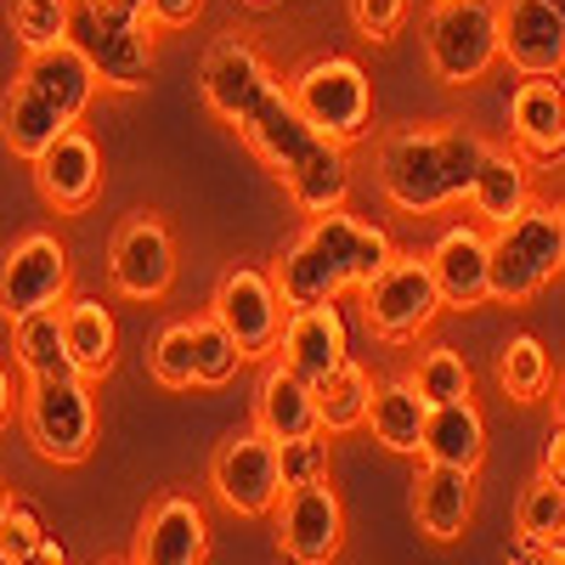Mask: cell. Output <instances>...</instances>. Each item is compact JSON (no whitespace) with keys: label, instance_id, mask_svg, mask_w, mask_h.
I'll return each mask as SVG.
<instances>
[{"label":"cell","instance_id":"cell-49","mask_svg":"<svg viewBox=\"0 0 565 565\" xmlns=\"http://www.w3.org/2000/svg\"><path fill=\"white\" fill-rule=\"evenodd\" d=\"M548 7H554V12H565V0H548Z\"/></svg>","mask_w":565,"mask_h":565},{"label":"cell","instance_id":"cell-13","mask_svg":"<svg viewBox=\"0 0 565 565\" xmlns=\"http://www.w3.org/2000/svg\"><path fill=\"white\" fill-rule=\"evenodd\" d=\"M68 300V249L57 232H23L0 255V317L18 322Z\"/></svg>","mask_w":565,"mask_h":565},{"label":"cell","instance_id":"cell-30","mask_svg":"<svg viewBox=\"0 0 565 565\" xmlns=\"http://www.w3.org/2000/svg\"><path fill=\"white\" fill-rule=\"evenodd\" d=\"M12 351H18V367L29 373V380H45V373H74L68 351H63V306L18 317L12 322Z\"/></svg>","mask_w":565,"mask_h":565},{"label":"cell","instance_id":"cell-20","mask_svg":"<svg viewBox=\"0 0 565 565\" xmlns=\"http://www.w3.org/2000/svg\"><path fill=\"white\" fill-rule=\"evenodd\" d=\"M351 356V328L340 317V300L334 306H300L289 311V322H282V340H277V362L295 373V380L317 385L328 380L340 362Z\"/></svg>","mask_w":565,"mask_h":565},{"label":"cell","instance_id":"cell-29","mask_svg":"<svg viewBox=\"0 0 565 565\" xmlns=\"http://www.w3.org/2000/svg\"><path fill=\"white\" fill-rule=\"evenodd\" d=\"M311 396H317V424H322L328 436L362 430V424H367V402H373V373L345 356L334 373H328V380L311 385Z\"/></svg>","mask_w":565,"mask_h":565},{"label":"cell","instance_id":"cell-43","mask_svg":"<svg viewBox=\"0 0 565 565\" xmlns=\"http://www.w3.org/2000/svg\"><path fill=\"white\" fill-rule=\"evenodd\" d=\"M543 476L565 492V424H554V430H548V447H543Z\"/></svg>","mask_w":565,"mask_h":565},{"label":"cell","instance_id":"cell-42","mask_svg":"<svg viewBox=\"0 0 565 565\" xmlns=\"http://www.w3.org/2000/svg\"><path fill=\"white\" fill-rule=\"evenodd\" d=\"M509 565H565V543H521L514 537Z\"/></svg>","mask_w":565,"mask_h":565},{"label":"cell","instance_id":"cell-18","mask_svg":"<svg viewBox=\"0 0 565 565\" xmlns=\"http://www.w3.org/2000/svg\"><path fill=\"white\" fill-rule=\"evenodd\" d=\"M34 186H40V199L52 204L57 215L90 210V204H97V193H103V148L79 125L63 130L52 148L34 159Z\"/></svg>","mask_w":565,"mask_h":565},{"label":"cell","instance_id":"cell-52","mask_svg":"<svg viewBox=\"0 0 565 565\" xmlns=\"http://www.w3.org/2000/svg\"><path fill=\"white\" fill-rule=\"evenodd\" d=\"M0 565H7V559H0Z\"/></svg>","mask_w":565,"mask_h":565},{"label":"cell","instance_id":"cell-38","mask_svg":"<svg viewBox=\"0 0 565 565\" xmlns=\"http://www.w3.org/2000/svg\"><path fill=\"white\" fill-rule=\"evenodd\" d=\"M45 537H52V532H45V514H40L34 503L12 498L7 514H0V559H7V565H23Z\"/></svg>","mask_w":565,"mask_h":565},{"label":"cell","instance_id":"cell-25","mask_svg":"<svg viewBox=\"0 0 565 565\" xmlns=\"http://www.w3.org/2000/svg\"><path fill=\"white\" fill-rule=\"evenodd\" d=\"M255 424L271 436V441H295V436H311L322 430L317 424V396L306 380H295L277 356L260 362V385H255Z\"/></svg>","mask_w":565,"mask_h":565},{"label":"cell","instance_id":"cell-46","mask_svg":"<svg viewBox=\"0 0 565 565\" xmlns=\"http://www.w3.org/2000/svg\"><path fill=\"white\" fill-rule=\"evenodd\" d=\"M554 424H565V380H559V391H554Z\"/></svg>","mask_w":565,"mask_h":565},{"label":"cell","instance_id":"cell-16","mask_svg":"<svg viewBox=\"0 0 565 565\" xmlns=\"http://www.w3.org/2000/svg\"><path fill=\"white\" fill-rule=\"evenodd\" d=\"M210 559V514L193 492H159L130 543V565H204Z\"/></svg>","mask_w":565,"mask_h":565},{"label":"cell","instance_id":"cell-19","mask_svg":"<svg viewBox=\"0 0 565 565\" xmlns=\"http://www.w3.org/2000/svg\"><path fill=\"white\" fill-rule=\"evenodd\" d=\"M266 85H277V68L255 52V45H244V40H215L204 68H199V97L226 125H238Z\"/></svg>","mask_w":565,"mask_h":565},{"label":"cell","instance_id":"cell-28","mask_svg":"<svg viewBox=\"0 0 565 565\" xmlns=\"http://www.w3.org/2000/svg\"><path fill=\"white\" fill-rule=\"evenodd\" d=\"M424 418H430V402L413 391V380H385L373 385V402H367V430L385 452H402V458H418L424 452Z\"/></svg>","mask_w":565,"mask_h":565},{"label":"cell","instance_id":"cell-35","mask_svg":"<svg viewBox=\"0 0 565 565\" xmlns=\"http://www.w3.org/2000/svg\"><path fill=\"white\" fill-rule=\"evenodd\" d=\"M12 34L23 52H45L74 34V0H12Z\"/></svg>","mask_w":565,"mask_h":565},{"label":"cell","instance_id":"cell-12","mask_svg":"<svg viewBox=\"0 0 565 565\" xmlns=\"http://www.w3.org/2000/svg\"><path fill=\"white\" fill-rule=\"evenodd\" d=\"M108 282L119 300H136V306H153L175 289V238L164 215L153 210H136L108 244Z\"/></svg>","mask_w":565,"mask_h":565},{"label":"cell","instance_id":"cell-51","mask_svg":"<svg viewBox=\"0 0 565 565\" xmlns=\"http://www.w3.org/2000/svg\"><path fill=\"white\" fill-rule=\"evenodd\" d=\"M559 90H565V79H559Z\"/></svg>","mask_w":565,"mask_h":565},{"label":"cell","instance_id":"cell-40","mask_svg":"<svg viewBox=\"0 0 565 565\" xmlns=\"http://www.w3.org/2000/svg\"><path fill=\"white\" fill-rule=\"evenodd\" d=\"M79 7L114 23H153V0H79Z\"/></svg>","mask_w":565,"mask_h":565},{"label":"cell","instance_id":"cell-24","mask_svg":"<svg viewBox=\"0 0 565 565\" xmlns=\"http://www.w3.org/2000/svg\"><path fill=\"white\" fill-rule=\"evenodd\" d=\"M63 351L68 367L79 380H108L114 362H119V322L103 300L90 295H68L63 300Z\"/></svg>","mask_w":565,"mask_h":565},{"label":"cell","instance_id":"cell-50","mask_svg":"<svg viewBox=\"0 0 565 565\" xmlns=\"http://www.w3.org/2000/svg\"><path fill=\"white\" fill-rule=\"evenodd\" d=\"M108 565H130V559H108Z\"/></svg>","mask_w":565,"mask_h":565},{"label":"cell","instance_id":"cell-31","mask_svg":"<svg viewBox=\"0 0 565 565\" xmlns=\"http://www.w3.org/2000/svg\"><path fill=\"white\" fill-rule=\"evenodd\" d=\"M548 380H554V367H548V351L537 334H509L503 351H498V385L509 402H543L548 396Z\"/></svg>","mask_w":565,"mask_h":565},{"label":"cell","instance_id":"cell-36","mask_svg":"<svg viewBox=\"0 0 565 565\" xmlns=\"http://www.w3.org/2000/svg\"><path fill=\"white\" fill-rule=\"evenodd\" d=\"M148 373L159 391H193V322L159 328V340L148 345Z\"/></svg>","mask_w":565,"mask_h":565},{"label":"cell","instance_id":"cell-1","mask_svg":"<svg viewBox=\"0 0 565 565\" xmlns=\"http://www.w3.org/2000/svg\"><path fill=\"white\" fill-rule=\"evenodd\" d=\"M238 136L255 148V159L282 181V193L295 199L300 215H328L345 210L351 199V153L340 141H328L322 130L306 125V114L295 108L289 85H266L249 103V114L238 119Z\"/></svg>","mask_w":565,"mask_h":565},{"label":"cell","instance_id":"cell-21","mask_svg":"<svg viewBox=\"0 0 565 565\" xmlns=\"http://www.w3.org/2000/svg\"><path fill=\"white\" fill-rule=\"evenodd\" d=\"M430 271H436V289L452 311H476L492 300V232L481 226H447L436 249H430Z\"/></svg>","mask_w":565,"mask_h":565},{"label":"cell","instance_id":"cell-3","mask_svg":"<svg viewBox=\"0 0 565 565\" xmlns=\"http://www.w3.org/2000/svg\"><path fill=\"white\" fill-rule=\"evenodd\" d=\"M97 90L103 79L74 40L45 45V52H23V68L12 74V90L0 103V141L12 148V159L34 164L63 130L85 119Z\"/></svg>","mask_w":565,"mask_h":565},{"label":"cell","instance_id":"cell-22","mask_svg":"<svg viewBox=\"0 0 565 565\" xmlns=\"http://www.w3.org/2000/svg\"><path fill=\"white\" fill-rule=\"evenodd\" d=\"M509 141L526 164L565 159V90L559 79H521L509 97Z\"/></svg>","mask_w":565,"mask_h":565},{"label":"cell","instance_id":"cell-7","mask_svg":"<svg viewBox=\"0 0 565 565\" xmlns=\"http://www.w3.org/2000/svg\"><path fill=\"white\" fill-rule=\"evenodd\" d=\"M424 63L452 90L481 85L492 63H503L498 0H436L424 18Z\"/></svg>","mask_w":565,"mask_h":565},{"label":"cell","instance_id":"cell-44","mask_svg":"<svg viewBox=\"0 0 565 565\" xmlns=\"http://www.w3.org/2000/svg\"><path fill=\"white\" fill-rule=\"evenodd\" d=\"M23 565H68V548H63L57 537H45V543H40V548H34Z\"/></svg>","mask_w":565,"mask_h":565},{"label":"cell","instance_id":"cell-48","mask_svg":"<svg viewBox=\"0 0 565 565\" xmlns=\"http://www.w3.org/2000/svg\"><path fill=\"white\" fill-rule=\"evenodd\" d=\"M7 503H12V492H7V487H0V514H7Z\"/></svg>","mask_w":565,"mask_h":565},{"label":"cell","instance_id":"cell-4","mask_svg":"<svg viewBox=\"0 0 565 565\" xmlns=\"http://www.w3.org/2000/svg\"><path fill=\"white\" fill-rule=\"evenodd\" d=\"M492 141H481L463 125H407L380 141V193L402 215H436L469 193V181L481 170V153Z\"/></svg>","mask_w":565,"mask_h":565},{"label":"cell","instance_id":"cell-14","mask_svg":"<svg viewBox=\"0 0 565 565\" xmlns=\"http://www.w3.org/2000/svg\"><path fill=\"white\" fill-rule=\"evenodd\" d=\"M271 521H277V548L289 565H334L345 548V503L334 481L289 487L277 498Z\"/></svg>","mask_w":565,"mask_h":565},{"label":"cell","instance_id":"cell-10","mask_svg":"<svg viewBox=\"0 0 565 565\" xmlns=\"http://www.w3.org/2000/svg\"><path fill=\"white\" fill-rule=\"evenodd\" d=\"M210 492L221 509L244 514V521H260V514L277 509L282 498V463H277V441L249 424V430H232L215 458H210Z\"/></svg>","mask_w":565,"mask_h":565},{"label":"cell","instance_id":"cell-37","mask_svg":"<svg viewBox=\"0 0 565 565\" xmlns=\"http://www.w3.org/2000/svg\"><path fill=\"white\" fill-rule=\"evenodd\" d=\"M277 463H282V492H289V487H311V481H328V476H334V441H328V430L277 441Z\"/></svg>","mask_w":565,"mask_h":565},{"label":"cell","instance_id":"cell-9","mask_svg":"<svg viewBox=\"0 0 565 565\" xmlns=\"http://www.w3.org/2000/svg\"><path fill=\"white\" fill-rule=\"evenodd\" d=\"M441 311H447V300L436 289L430 255H418V249H396L385 260V271L362 289V317L373 328V340H385V345L424 340Z\"/></svg>","mask_w":565,"mask_h":565},{"label":"cell","instance_id":"cell-15","mask_svg":"<svg viewBox=\"0 0 565 565\" xmlns=\"http://www.w3.org/2000/svg\"><path fill=\"white\" fill-rule=\"evenodd\" d=\"M85 63L97 68L103 90H148L153 79V23H114L74 0V34Z\"/></svg>","mask_w":565,"mask_h":565},{"label":"cell","instance_id":"cell-34","mask_svg":"<svg viewBox=\"0 0 565 565\" xmlns=\"http://www.w3.org/2000/svg\"><path fill=\"white\" fill-rule=\"evenodd\" d=\"M238 367H244L238 340H232L215 317H199V322H193V385L221 391V385H226Z\"/></svg>","mask_w":565,"mask_h":565},{"label":"cell","instance_id":"cell-32","mask_svg":"<svg viewBox=\"0 0 565 565\" xmlns=\"http://www.w3.org/2000/svg\"><path fill=\"white\" fill-rule=\"evenodd\" d=\"M514 537L521 543H565V492L543 469L526 481L521 503H514Z\"/></svg>","mask_w":565,"mask_h":565},{"label":"cell","instance_id":"cell-17","mask_svg":"<svg viewBox=\"0 0 565 565\" xmlns=\"http://www.w3.org/2000/svg\"><path fill=\"white\" fill-rule=\"evenodd\" d=\"M498 40L503 63L521 79L565 74V12H554L548 0H498Z\"/></svg>","mask_w":565,"mask_h":565},{"label":"cell","instance_id":"cell-6","mask_svg":"<svg viewBox=\"0 0 565 565\" xmlns=\"http://www.w3.org/2000/svg\"><path fill=\"white\" fill-rule=\"evenodd\" d=\"M18 413H23L29 447L45 463H85L90 447H97V396H90V380H79V373L29 380Z\"/></svg>","mask_w":565,"mask_h":565},{"label":"cell","instance_id":"cell-2","mask_svg":"<svg viewBox=\"0 0 565 565\" xmlns=\"http://www.w3.org/2000/svg\"><path fill=\"white\" fill-rule=\"evenodd\" d=\"M391 255H396V244L385 226H373L351 210H328V215L306 221V232L271 266V277H277V295L289 311L334 306L340 295H362L385 271Z\"/></svg>","mask_w":565,"mask_h":565},{"label":"cell","instance_id":"cell-47","mask_svg":"<svg viewBox=\"0 0 565 565\" xmlns=\"http://www.w3.org/2000/svg\"><path fill=\"white\" fill-rule=\"evenodd\" d=\"M554 215H559V244H565V199L554 204Z\"/></svg>","mask_w":565,"mask_h":565},{"label":"cell","instance_id":"cell-45","mask_svg":"<svg viewBox=\"0 0 565 565\" xmlns=\"http://www.w3.org/2000/svg\"><path fill=\"white\" fill-rule=\"evenodd\" d=\"M12 402H18V391H12V373L0 367V430L12 424Z\"/></svg>","mask_w":565,"mask_h":565},{"label":"cell","instance_id":"cell-26","mask_svg":"<svg viewBox=\"0 0 565 565\" xmlns=\"http://www.w3.org/2000/svg\"><path fill=\"white\" fill-rule=\"evenodd\" d=\"M418 458L424 463H447V469H481V458H487V418H481L476 396L430 407Z\"/></svg>","mask_w":565,"mask_h":565},{"label":"cell","instance_id":"cell-5","mask_svg":"<svg viewBox=\"0 0 565 565\" xmlns=\"http://www.w3.org/2000/svg\"><path fill=\"white\" fill-rule=\"evenodd\" d=\"M565 271L554 204H526L514 221L492 226V306H526Z\"/></svg>","mask_w":565,"mask_h":565},{"label":"cell","instance_id":"cell-39","mask_svg":"<svg viewBox=\"0 0 565 565\" xmlns=\"http://www.w3.org/2000/svg\"><path fill=\"white\" fill-rule=\"evenodd\" d=\"M402 18H407V0H351V23L373 45H385L402 29Z\"/></svg>","mask_w":565,"mask_h":565},{"label":"cell","instance_id":"cell-27","mask_svg":"<svg viewBox=\"0 0 565 565\" xmlns=\"http://www.w3.org/2000/svg\"><path fill=\"white\" fill-rule=\"evenodd\" d=\"M463 199H469V210H476L487 226H503V221H514L532 204V164L521 153H509V148H487L481 170H476V181H469Z\"/></svg>","mask_w":565,"mask_h":565},{"label":"cell","instance_id":"cell-11","mask_svg":"<svg viewBox=\"0 0 565 565\" xmlns=\"http://www.w3.org/2000/svg\"><path fill=\"white\" fill-rule=\"evenodd\" d=\"M210 317L238 340L244 362H271L277 340H282V322H289V306L277 295V277L260 266H232L215 295H210Z\"/></svg>","mask_w":565,"mask_h":565},{"label":"cell","instance_id":"cell-23","mask_svg":"<svg viewBox=\"0 0 565 565\" xmlns=\"http://www.w3.org/2000/svg\"><path fill=\"white\" fill-rule=\"evenodd\" d=\"M413 521L430 543H458L476 521V469L418 463L413 476Z\"/></svg>","mask_w":565,"mask_h":565},{"label":"cell","instance_id":"cell-41","mask_svg":"<svg viewBox=\"0 0 565 565\" xmlns=\"http://www.w3.org/2000/svg\"><path fill=\"white\" fill-rule=\"evenodd\" d=\"M204 12V0H153V29H186Z\"/></svg>","mask_w":565,"mask_h":565},{"label":"cell","instance_id":"cell-8","mask_svg":"<svg viewBox=\"0 0 565 565\" xmlns=\"http://www.w3.org/2000/svg\"><path fill=\"white\" fill-rule=\"evenodd\" d=\"M282 85H289V97L306 114V125L322 130L328 141L351 148V141L367 136V125H373V79H367V68L356 57H340V52L311 57Z\"/></svg>","mask_w":565,"mask_h":565},{"label":"cell","instance_id":"cell-33","mask_svg":"<svg viewBox=\"0 0 565 565\" xmlns=\"http://www.w3.org/2000/svg\"><path fill=\"white\" fill-rule=\"evenodd\" d=\"M407 380H413V391L430 402V407L476 396V373H469V362H463L452 345H430V351L418 356V367L407 373Z\"/></svg>","mask_w":565,"mask_h":565}]
</instances>
